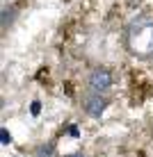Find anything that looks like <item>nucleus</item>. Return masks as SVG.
Returning a JSON list of instances; mask_svg holds the SVG:
<instances>
[{"mask_svg": "<svg viewBox=\"0 0 153 157\" xmlns=\"http://www.w3.org/2000/svg\"><path fill=\"white\" fill-rule=\"evenodd\" d=\"M32 114H39V102H32Z\"/></svg>", "mask_w": 153, "mask_h": 157, "instance_id": "obj_6", "label": "nucleus"}, {"mask_svg": "<svg viewBox=\"0 0 153 157\" xmlns=\"http://www.w3.org/2000/svg\"><path fill=\"white\" fill-rule=\"evenodd\" d=\"M87 84H89V91L105 94V91L112 86V73L107 71V68L98 66V68H94V71L89 73V78H87Z\"/></svg>", "mask_w": 153, "mask_h": 157, "instance_id": "obj_2", "label": "nucleus"}, {"mask_svg": "<svg viewBox=\"0 0 153 157\" xmlns=\"http://www.w3.org/2000/svg\"><path fill=\"white\" fill-rule=\"evenodd\" d=\"M83 107H85V112L89 116H101L103 112L107 109V100L103 98L101 94H96V91H89V94H85V98H83Z\"/></svg>", "mask_w": 153, "mask_h": 157, "instance_id": "obj_3", "label": "nucleus"}, {"mask_svg": "<svg viewBox=\"0 0 153 157\" xmlns=\"http://www.w3.org/2000/svg\"><path fill=\"white\" fill-rule=\"evenodd\" d=\"M66 157H85L83 153H73V155H66Z\"/></svg>", "mask_w": 153, "mask_h": 157, "instance_id": "obj_7", "label": "nucleus"}, {"mask_svg": "<svg viewBox=\"0 0 153 157\" xmlns=\"http://www.w3.org/2000/svg\"><path fill=\"white\" fill-rule=\"evenodd\" d=\"M126 50L137 59H153V18L137 16L128 23L123 34Z\"/></svg>", "mask_w": 153, "mask_h": 157, "instance_id": "obj_1", "label": "nucleus"}, {"mask_svg": "<svg viewBox=\"0 0 153 157\" xmlns=\"http://www.w3.org/2000/svg\"><path fill=\"white\" fill-rule=\"evenodd\" d=\"M0 139H2V144H5V146H7V144H12V134H9L5 128L0 130Z\"/></svg>", "mask_w": 153, "mask_h": 157, "instance_id": "obj_5", "label": "nucleus"}, {"mask_svg": "<svg viewBox=\"0 0 153 157\" xmlns=\"http://www.w3.org/2000/svg\"><path fill=\"white\" fill-rule=\"evenodd\" d=\"M53 150H55V146H53V144L41 146V148L37 150V157H50V155H53Z\"/></svg>", "mask_w": 153, "mask_h": 157, "instance_id": "obj_4", "label": "nucleus"}]
</instances>
